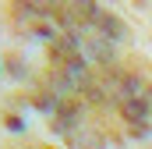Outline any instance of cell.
<instances>
[{"label": "cell", "instance_id": "obj_1", "mask_svg": "<svg viewBox=\"0 0 152 149\" xmlns=\"http://www.w3.org/2000/svg\"><path fill=\"white\" fill-rule=\"evenodd\" d=\"M99 18V7L96 0H60V21H96Z\"/></svg>", "mask_w": 152, "mask_h": 149}, {"label": "cell", "instance_id": "obj_2", "mask_svg": "<svg viewBox=\"0 0 152 149\" xmlns=\"http://www.w3.org/2000/svg\"><path fill=\"white\" fill-rule=\"evenodd\" d=\"M96 21H99V29H103L106 36H117V39H120V36H127V29L117 21V14H99Z\"/></svg>", "mask_w": 152, "mask_h": 149}, {"label": "cell", "instance_id": "obj_3", "mask_svg": "<svg viewBox=\"0 0 152 149\" xmlns=\"http://www.w3.org/2000/svg\"><path fill=\"white\" fill-rule=\"evenodd\" d=\"M32 7H39V11H53V7H60V0H28Z\"/></svg>", "mask_w": 152, "mask_h": 149}]
</instances>
